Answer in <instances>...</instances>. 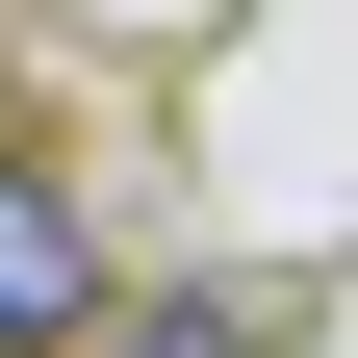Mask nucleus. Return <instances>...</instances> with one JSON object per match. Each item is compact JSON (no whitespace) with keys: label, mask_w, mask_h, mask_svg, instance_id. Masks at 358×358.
<instances>
[{"label":"nucleus","mask_w":358,"mask_h":358,"mask_svg":"<svg viewBox=\"0 0 358 358\" xmlns=\"http://www.w3.org/2000/svg\"><path fill=\"white\" fill-rule=\"evenodd\" d=\"M77 358H231V307H103Z\"/></svg>","instance_id":"nucleus-2"},{"label":"nucleus","mask_w":358,"mask_h":358,"mask_svg":"<svg viewBox=\"0 0 358 358\" xmlns=\"http://www.w3.org/2000/svg\"><path fill=\"white\" fill-rule=\"evenodd\" d=\"M103 333V205L52 154H0V358H77Z\"/></svg>","instance_id":"nucleus-1"}]
</instances>
